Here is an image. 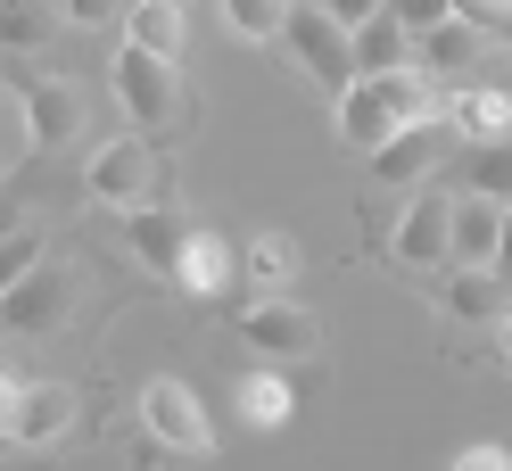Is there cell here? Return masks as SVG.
Instances as JSON below:
<instances>
[{
	"label": "cell",
	"instance_id": "obj_33",
	"mask_svg": "<svg viewBox=\"0 0 512 471\" xmlns=\"http://www.w3.org/2000/svg\"><path fill=\"white\" fill-rule=\"evenodd\" d=\"M496 356H504V372H512V314L496 323Z\"/></svg>",
	"mask_w": 512,
	"mask_h": 471
},
{
	"label": "cell",
	"instance_id": "obj_19",
	"mask_svg": "<svg viewBox=\"0 0 512 471\" xmlns=\"http://www.w3.org/2000/svg\"><path fill=\"white\" fill-rule=\"evenodd\" d=\"M240 273H248L265 298H290V281H298V240H290V232H256V240L240 248Z\"/></svg>",
	"mask_w": 512,
	"mask_h": 471
},
{
	"label": "cell",
	"instance_id": "obj_1",
	"mask_svg": "<svg viewBox=\"0 0 512 471\" xmlns=\"http://www.w3.org/2000/svg\"><path fill=\"white\" fill-rule=\"evenodd\" d=\"M430 116V83L422 75H356V83H347L339 91V141L347 149H380V141H397L405 133V124H422Z\"/></svg>",
	"mask_w": 512,
	"mask_h": 471
},
{
	"label": "cell",
	"instance_id": "obj_2",
	"mask_svg": "<svg viewBox=\"0 0 512 471\" xmlns=\"http://www.w3.org/2000/svg\"><path fill=\"white\" fill-rule=\"evenodd\" d=\"M75 306H83V273H75V265H58V257H42L9 298H0V331L25 339V348H42L50 331H67V314H75Z\"/></svg>",
	"mask_w": 512,
	"mask_h": 471
},
{
	"label": "cell",
	"instance_id": "obj_24",
	"mask_svg": "<svg viewBox=\"0 0 512 471\" xmlns=\"http://www.w3.org/2000/svg\"><path fill=\"white\" fill-rule=\"evenodd\" d=\"M290 25V0H223V34L232 42H281Z\"/></svg>",
	"mask_w": 512,
	"mask_h": 471
},
{
	"label": "cell",
	"instance_id": "obj_14",
	"mask_svg": "<svg viewBox=\"0 0 512 471\" xmlns=\"http://www.w3.org/2000/svg\"><path fill=\"white\" fill-rule=\"evenodd\" d=\"M446 232H455V199L422 191V199L405 207V224H397V257L422 265V273H438V265H446Z\"/></svg>",
	"mask_w": 512,
	"mask_h": 471
},
{
	"label": "cell",
	"instance_id": "obj_35",
	"mask_svg": "<svg viewBox=\"0 0 512 471\" xmlns=\"http://www.w3.org/2000/svg\"><path fill=\"white\" fill-rule=\"evenodd\" d=\"M9 405H17V381H0V422H9Z\"/></svg>",
	"mask_w": 512,
	"mask_h": 471
},
{
	"label": "cell",
	"instance_id": "obj_5",
	"mask_svg": "<svg viewBox=\"0 0 512 471\" xmlns=\"http://www.w3.org/2000/svg\"><path fill=\"white\" fill-rule=\"evenodd\" d=\"M240 339L256 348V364H323V314L298 306V298H256L240 314Z\"/></svg>",
	"mask_w": 512,
	"mask_h": 471
},
{
	"label": "cell",
	"instance_id": "obj_4",
	"mask_svg": "<svg viewBox=\"0 0 512 471\" xmlns=\"http://www.w3.org/2000/svg\"><path fill=\"white\" fill-rule=\"evenodd\" d=\"M281 42H290V58L314 75V91H339L356 83V34H347L339 17H323V0H290V25H281Z\"/></svg>",
	"mask_w": 512,
	"mask_h": 471
},
{
	"label": "cell",
	"instance_id": "obj_28",
	"mask_svg": "<svg viewBox=\"0 0 512 471\" xmlns=\"http://www.w3.org/2000/svg\"><path fill=\"white\" fill-rule=\"evenodd\" d=\"M58 17L83 25V34H100V25H116V17H124V0H58Z\"/></svg>",
	"mask_w": 512,
	"mask_h": 471
},
{
	"label": "cell",
	"instance_id": "obj_36",
	"mask_svg": "<svg viewBox=\"0 0 512 471\" xmlns=\"http://www.w3.org/2000/svg\"><path fill=\"white\" fill-rule=\"evenodd\" d=\"M174 9H182V0H174Z\"/></svg>",
	"mask_w": 512,
	"mask_h": 471
},
{
	"label": "cell",
	"instance_id": "obj_27",
	"mask_svg": "<svg viewBox=\"0 0 512 471\" xmlns=\"http://www.w3.org/2000/svg\"><path fill=\"white\" fill-rule=\"evenodd\" d=\"M389 17L405 25V34H430V25L455 17V0H389Z\"/></svg>",
	"mask_w": 512,
	"mask_h": 471
},
{
	"label": "cell",
	"instance_id": "obj_23",
	"mask_svg": "<svg viewBox=\"0 0 512 471\" xmlns=\"http://www.w3.org/2000/svg\"><path fill=\"white\" fill-rule=\"evenodd\" d=\"M463 199L512 207V141H479V149L463 157Z\"/></svg>",
	"mask_w": 512,
	"mask_h": 471
},
{
	"label": "cell",
	"instance_id": "obj_37",
	"mask_svg": "<svg viewBox=\"0 0 512 471\" xmlns=\"http://www.w3.org/2000/svg\"><path fill=\"white\" fill-rule=\"evenodd\" d=\"M504 91H512V83H504Z\"/></svg>",
	"mask_w": 512,
	"mask_h": 471
},
{
	"label": "cell",
	"instance_id": "obj_16",
	"mask_svg": "<svg viewBox=\"0 0 512 471\" xmlns=\"http://www.w3.org/2000/svg\"><path fill=\"white\" fill-rule=\"evenodd\" d=\"M438 314H455V323H504L512 314V298H504V281L496 273H446L438 281Z\"/></svg>",
	"mask_w": 512,
	"mask_h": 471
},
{
	"label": "cell",
	"instance_id": "obj_9",
	"mask_svg": "<svg viewBox=\"0 0 512 471\" xmlns=\"http://www.w3.org/2000/svg\"><path fill=\"white\" fill-rule=\"evenodd\" d=\"M455 141H463V133H455L446 116L405 124L397 141H380V149H372V182H380V191H413V182H430V174L446 166V149H455Z\"/></svg>",
	"mask_w": 512,
	"mask_h": 471
},
{
	"label": "cell",
	"instance_id": "obj_11",
	"mask_svg": "<svg viewBox=\"0 0 512 471\" xmlns=\"http://www.w3.org/2000/svg\"><path fill=\"white\" fill-rule=\"evenodd\" d=\"M232 273H240V248L223 240L215 224H190L182 257H174V290L182 298H223V290H232Z\"/></svg>",
	"mask_w": 512,
	"mask_h": 471
},
{
	"label": "cell",
	"instance_id": "obj_20",
	"mask_svg": "<svg viewBox=\"0 0 512 471\" xmlns=\"http://www.w3.org/2000/svg\"><path fill=\"white\" fill-rule=\"evenodd\" d=\"M413 67V34L380 9L372 25H356V75H405Z\"/></svg>",
	"mask_w": 512,
	"mask_h": 471
},
{
	"label": "cell",
	"instance_id": "obj_15",
	"mask_svg": "<svg viewBox=\"0 0 512 471\" xmlns=\"http://www.w3.org/2000/svg\"><path fill=\"white\" fill-rule=\"evenodd\" d=\"M479 58H488V34H479V25H463V17H446V25H430V34H413V75H471Z\"/></svg>",
	"mask_w": 512,
	"mask_h": 471
},
{
	"label": "cell",
	"instance_id": "obj_10",
	"mask_svg": "<svg viewBox=\"0 0 512 471\" xmlns=\"http://www.w3.org/2000/svg\"><path fill=\"white\" fill-rule=\"evenodd\" d=\"M17 108H25V141L34 149L83 141V91L67 75H17Z\"/></svg>",
	"mask_w": 512,
	"mask_h": 471
},
{
	"label": "cell",
	"instance_id": "obj_29",
	"mask_svg": "<svg viewBox=\"0 0 512 471\" xmlns=\"http://www.w3.org/2000/svg\"><path fill=\"white\" fill-rule=\"evenodd\" d=\"M380 9H389V0H323V17H339L347 34H356V25H372Z\"/></svg>",
	"mask_w": 512,
	"mask_h": 471
},
{
	"label": "cell",
	"instance_id": "obj_8",
	"mask_svg": "<svg viewBox=\"0 0 512 471\" xmlns=\"http://www.w3.org/2000/svg\"><path fill=\"white\" fill-rule=\"evenodd\" d=\"M141 430H149V447H166V455H215V422H207V405L190 397V381H149L141 389Z\"/></svg>",
	"mask_w": 512,
	"mask_h": 471
},
{
	"label": "cell",
	"instance_id": "obj_3",
	"mask_svg": "<svg viewBox=\"0 0 512 471\" xmlns=\"http://www.w3.org/2000/svg\"><path fill=\"white\" fill-rule=\"evenodd\" d=\"M108 83H116V100H124V116H133L141 141L166 133V124H182V75H174V58H149V50L124 42L108 58Z\"/></svg>",
	"mask_w": 512,
	"mask_h": 471
},
{
	"label": "cell",
	"instance_id": "obj_32",
	"mask_svg": "<svg viewBox=\"0 0 512 471\" xmlns=\"http://www.w3.org/2000/svg\"><path fill=\"white\" fill-rule=\"evenodd\" d=\"M9 232H25V207H17V199H0V240H9Z\"/></svg>",
	"mask_w": 512,
	"mask_h": 471
},
{
	"label": "cell",
	"instance_id": "obj_22",
	"mask_svg": "<svg viewBox=\"0 0 512 471\" xmlns=\"http://www.w3.org/2000/svg\"><path fill=\"white\" fill-rule=\"evenodd\" d=\"M446 124H455L463 141H512V91H463Z\"/></svg>",
	"mask_w": 512,
	"mask_h": 471
},
{
	"label": "cell",
	"instance_id": "obj_7",
	"mask_svg": "<svg viewBox=\"0 0 512 471\" xmlns=\"http://www.w3.org/2000/svg\"><path fill=\"white\" fill-rule=\"evenodd\" d=\"M75 422H83V389H67V381H25L17 405H9V422H0V438H9L17 455H50Z\"/></svg>",
	"mask_w": 512,
	"mask_h": 471
},
{
	"label": "cell",
	"instance_id": "obj_25",
	"mask_svg": "<svg viewBox=\"0 0 512 471\" xmlns=\"http://www.w3.org/2000/svg\"><path fill=\"white\" fill-rule=\"evenodd\" d=\"M42 257H50V232H42V224H25V232H9V240H0V298H9V290H17V281L34 273Z\"/></svg>",
	"mask_w": 512,
	"mask_h": 471
},
{
	"label": "cell",
	"instance_id": "obj_30",
	"mask_svg": "<svg viewBox=\"0 0 512 471\" xmlns=\"http://www.w3.org/2000/svg\"><path fill=\"white\" fill-rule=\"evenodd\" d=\"M446 471H512V455H504V447H463Z\"/></svg>",
	"mask_w": 512,
	"mask_h": 471
},
{
	"label": "cell",
	"instance_id": "obj_6",
	"mask_svg": "<svg viewBox=\"0 0 512 471\" xmlns=\"http://www.w3.org/2000/svg\"><path fill=\"white\" fill-rule=\"evenodd\" d=\"M83 191L100 207H149L157 191H166V157H157V141H108L100 157L83 166Z\"/></svg>",
	"mask_w": 512,
	"mask_h": 471
},
{
	"label": "cell",
	"instance_id": "obj_12",
	"mask_svg": "<svg viewBox=\"0 0 512 471\" xmlns=\"http://www.w3.org/2000/svg\"><path fill=\"white\" fill-rule=\"evenodd\" d=\"M182 240H190V207H124V248H133L149 273H166V281H174Z\"/></svg>",
	"mask_w": 512,
	"mask_h": 471
},
{
	"label": "cell",
	"instance_id": "obj_17",
	"mask_svg": "<svg viewBox=\"0 0 512 471\" xmlns=\"http://www.w3.org/2000/svg\"><path fill=\"white\" fill-rule=\"evenodd\" d=\"M232 405H240V422H248V430H281V422L298 414V389L281 381V372H265V364H256V372H240Z\"/></svg>",
	"mask_w": 512,
	"mask_h": 471
},
{
	"label": "cell",
	"instance_id": "obj_18",
	"mask_svg": "<svg viewBox=\"0 0 512 471\" xmlns=\"http://www.w3.org/2000/svg\"><path fill=\"white\" fill-rule=\"evenodd\" d=\"M58 0H0V50H17V58H34L58 42Z\"/></svg>",
	"mask_w": 512,
	"mask_h": 471
},
{
	"label": "cell",
	"instance_id": "obj_13",
	"mask_svg": "<svg viewBox=\"0 0 512 471\" xmlns=\"http://www.w3.org/2000/svg\"><path fill=\"white\" fill-rule=\"evenodd\" d=\"M496 240H504V207L496 199H455L446 265H455V273H496Z\"/></svg>",
	"mask_w": 512,
	"mask_h": 471
},
{
	"label": "cell",
	"instance_id": "obj_26",
	"mask_svg": "<svg viewBox=\"0 0 512 471\" xmlns=\"http://www.w3.org/2000/svg\"><path fill=\"white\" fill-rule=\"evenodd\" d=\"M455 17L479 25L488 42H512V0H455Z\"/></svg>",
	"mask_w": 512,
	"mask_h": 471
},
{
	"label": "cell",
	"instance_id": "obj_31",
	"mask_svg": "<svg viewBox=\"0 0 512 471\" xmlns=\"http://www.w3.org/2000/svg\"><path fill=\"white\" fill-rule=\"evenodd\" d=\"M496 281H504V298H512V207H504V240H496Z\"/></svg>",
	"mask_w": 512,
	"mask_h": 471
},
{
	"label": "cell",
	"instance_id": "obj_34",
	"mask_svg": "<svg viewBox=\"0 0 512 471\" xmlns=\"http://www.w3.org/2000/svg\"><path fill=\"white\" fill-rule=\"evenodd\" d=\"M0 471H50V455H17V463H0Z\"/></svg>",
	"mask_w": 512,
	"mask_h": 471
},
{
	"label": "cell",
	"instance_id": "obj_21",
	"mask_svg": "<svg viewBox=\"0 0 512 471\" xmlns=\"http://www.w3.org/2000/svg\"><path fill=\"white\" fill-rule=\"evenodd\" d=\"M124 42L149 50V58H182V9L174 0H133L124 9Z\"/></svg>",
	"mask_w": 512,
	"mask_h": 471
}]
</instances>
